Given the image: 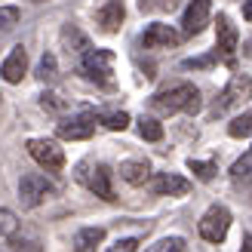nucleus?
Masks as SVG:
<instances>
[{
  "mask_svg": "<svg viewBox=\"0 0 252 252\" xmlns=\"http://www.w3.org/2000/svg\"><path fill=\"white\" fill-rule=\"evenodd\" d=\"M151 108L157 114H179V111L197 114L200 111V90L194 83H175V86H169V90H163L151 98Z\"/></svg>",
  "mask_w": 252,
  "mask_h": 252,
  "instance_id": "nucleus-1",
  "label": "nucleus"
},
{
  "mask_svg": "<svg viewBox=\"0 0 252 252\" xmlns=\"http://www.w3.org/2000/svg\"><path fill=\"white\" fill-rule=\"evenodd\" d=\"M249 98H252V77H246V74H234V77L228 80V86L221 90V95L212 102L209 117H221V114H228L231 108H243Z\"/></svg>",
  "mask_w": 252,
  "mask_h": 252,
  "instance_id": "nucleus-2",
  "label": "nucleus"
},
{
  "mask_svg": "<svg viewBox=\"0 0 252 252\" xmlns=\"http://www.w3.org/2000/svg\"><path fill=\"white\" fill-rule=\"evenodd\" d=\"M74 179H77L80 185H86L95 197L102 200H114V188H111V169L105 166V163H95V160H80L77 169H74Z\"/></svg>",
  "mask_w": 252,
  "mask_h": 252,
  "instance_id": "nucleus-3",
  "label": "nucleus"
},
{
  "mask_svg": "<svg viewBox=\"0 0 252 252\" xmlns=\"http://www.w3.org/2000/svg\"><path fill=\"white\" fill-rule=\"evenodd\" d=\"M49 197H56V185L46 179V175L40 172H28V175H22V182H19V200H22V206H40L46 203Z\"/></svg>",
  "mask_w": 252,
  "mask_h": 252,
  "instance_id": "nucleus-4",
  "label": "nucleus"
},
{
  "mask_svg": "<svg viewBox=\"0 0 252 252\" xmlns=\"http://www.w3.org/2000/svg\"><path fill=\"white\" fill-rule=\"evenodd\" d=\"M28 154L37 166H43L49 172H59L65 166V148H62L56 138H28Z\"/></svg>",
  "mask_w": 252,
  "mask_h": 252,
  "instance_id": "nucleus-5",
  "label": "nucleus"
},
{
  "mask_svg": "<svg viewBox=\"0 0 252 252\" xmlns=\"http://www.w3.org/2000/svg\"><path fill=\"white\" fill-rule=\"evenodd\" d=\"M80 68L90 80L102 83V86L114 83V77H111V74H114V53H111V49H90V53H83Z\"/></svg>",
  "mask_w": 252,
  "mask_h": 252,
  "instance_id": "nucleus-6",
  "label": "nucleus"
},
{
  "mask_svg": "<svg viewBox=\"0 0 252 252\" xmlns=\"http://www.w3.org/2000/svg\"><path fill=\"white\" fill-rule=\"evenodd\" d=\"M228 228H231V212L228 206H209L203 212V219H200V237H203L206 243H221L224 237H228Z\"/></svg>",
  "mask_w": 252,
  "mask_h": 252,
  "instance_id": "nucleus-7",
  "label": "nucleus"
},
{
  "mask_svg": "<svg viewBox=\"0 0 252 252\" xmlns=\"http://www.w3.org/2000/svg\"><path fill=\"white\" fill-rule=\"evenodd\" d=\"M237 46H240V34L231 25V19L224 12H219V19H216V56L221 62H228V65H234Z\"/></svg>",
  "mask_w": 252,
  "mask_h": 252,
  "instance_id": "nucleus-8",
  "label": "nucleus"
},
{
  "mask_svg": "<svg viewBox=\"0 0 252 252\" xmlns=\"http://www.w3.org/2000/svg\"><path fill=\"white\" fill-rule=\"evenodd\" d=\"M151 191L157 197H185L191 191V182L182 179V175H175V172H157L154 179H151Z\"/></svg>",
  "mask_w": 252,
  "mask_h": 252,
  "instance_id": "nucleus-9",
  "label": "nucleus"
},
{
  "mask_svg": "<svg viewBox=\"0 0 252 252\" xmlns=\"http://www.w3.org/2000/svg\"><path fill=\"white\" fill-rule=\"evenodd\" d=\"M209 12H212V0H191L188 9H185V19H182L185 34L194 37V34L203 31L206 25H209Z\"/></svg>",
  "mask_w": 252,
  "mask_h": 252,
  "instance_id": "nucleus-10",
  "label": "nucleus"
},
{
  "mask_svg": "<svg viewBox=\"0 0 252 252\" xmlns=\"http://www.w3.org/2000/svg\"><path fill=\"white\" fill-rule=\"evenodd\" d=\"M25 74H28V53H25V46H12L0 65V77L6 83H22Z\"/></svg>",
  "mask_w": 252,
  "mask_h": 252,
  "instance_id": "nucleus-11",
  "label": "nucleus"
},
{
  "mask_svg": "<svg viewBox=\"0 0 252 252\" xmlns=\"http://www.w3.org/2000/svg\"><path fill=\"white\" fill-rule=\"evenodd\" d=\"M142 43L148 49H157V46H179L182 43V34L169 28V25H163V22H154V25H148L145 34H142Z\"/></svg>",
  "mask_w": 252,
  "mask_h": 252,
  "instance_id": "nucleus-12",
  "label": "nucleus"
},
{
  "mask_svg": "<svg viewBox=\"0 0 252 252\" xmlns=\"http://www.w3.org/2000/svg\"><path fill=\"white\" fill-rule=\"evenodd\" d=\"M56 132L65 142H80V138H90L95 132V120L93 117H68L56 126Z\"/></svg>",
  "mask_w": 252,
  "mask_h": 252,
  "instance_id": "nucleus-13",
  "label": "nucleus"
},
{
  "mask_svg": "<svg viewBox=\"0 0 252 252\" xmlns=\"http://www.w3.org/2000/svg\"><path fill=\"white\" fill-rule=\"evenodd\" d=\"M123 16H126L123 0H108V3L95 12V22H98V28H102L105 34H117L120 25H123Z\"/></svg>",
  "mask_w": 252,
  "mask_h": 252,
  "instance_id": "nucleus-14",
  "label": "nucleus"
},
{
  "mask_svg": "<svg viewBox=\"0 0 252 252\" xmlns=\"http://www.w3.org/2000/svg\"><path fill=\"white\" fill-rule=\"evenodd\" d=\"M151 175V163L148 160H123L120 163V179L129 185H145Z\"/></svg>",
  "mask_w": 252,
  "mask_h": 252,
  "instance_id": "nucleus-15",
  "label": "nucleus"
},
{
  "mask_svg": "<svg viewBox=\"0 0 252 252\" xmlns=\"http://www.w3.org/2000/svg\"><path fill=\"white\" fill-rule=\"evenodd\" d=\"M105 240V228H80L74 234V252H95Z\"/></svg>",
  "mask_w": 252,
  "mask_h": 252,
  "instance_id": "nucleus-16",
  "label": "nucleus"
},
{
  "mask_svg": "<svg viewBox=\"0 0 252 252\" xmlns=\"http://www.w3.org/2000/svg\"><path fill=\"white\" fill-rule=\"evenodd\" d=\"M62 43L74 46V53H90V40H86L83 31H77V25H65L62 28Z\"/></svg>",
  "mask_w": 252,
  "mask_h": 252,
  "instance_id": "nucleus-17",
  "label": "nucleus"
},
{
  "mask_svg": "<svg viewBox=\"0 0 252 252\" xmlns=\"http://www.w3.org/2000/svg\"><path fill=\"white\" fill-rule=\"evenodd\" d=\"M188 169H191V172L197 175L200 182H209L212 175L219 172V166H216V160H194V157L188 160Z\"/></svg>",
  "mask_w": 252,
  "mask_h": 252,
  "instance_id": "nucleus-18",
  "label": "nucleus"
},
{
  "mask_svg": "<svg viewBox=\"0 0 252 252\" xmlns=\"http://www.w3.org/2000/svg\"><path fill=\"white\" fill-rule=\"evenodd\" d=\"M138 135H142L145 142H160V138H163V126L154 117H142V120H138Z\"/></svg>",
  "mask_w": 252,
  "mask_h": 252,
  "instance_id": "nucleus-19",
  "label": "nucleus"
},
{
  "mask_svg": "<svg viewBox=\"0 0 252 252\" xmlns=\"http://www.w3.org/2000/svg\"><path fill=\"white\" fill-rule=\"evenodd\" d=\"M56 74H59V68H56V56H53V53H43L40 65H37V77H40L43 83H53Z\"/></svg>",
  "mask_w": 252,
  "mask_h": 252,
  "instance_id": "nucleus-20",
  "label": "nucleus"
},
{
  "mask_svg": "<svg viewBox=\"0 0 252 252\" xmlns=\"http://www.w3.org/2000/svg\"><path fill=\"white\" fill-rule=\"evenodd\" d=\"M98 120H102V126H105V129H114V132H123L126 126H129V114H126V111H114V114H102Z\"/></svg>",
  "mask_w": 252,
  "mask_h": 252,
  "instance_id": "nucleus-21",
  "label": "nucleus"
},
{
  "mask_svg": "<svg viewBox=\"0 0 252 252\" xmlns=\"http://www.w3.org/2000/svg\"><path fill=\"white\" fill-rule=\"evenodd\" d=\"M185 249V240L182 237H160L157 243H151L145 252H182Z\"/></svg>",
  "mask_w": 252,
  "mask_h": 252,
  "instance_id": "nucleus-22",
  "label": "nucleus"
},
{
  "mask_svg": "<svg viewBox=\"0 0 252 252\" xmlns=\"http://www.w3.org/2000/svg\"><path fill=\"white\" fill-rule=\"evenodd\" d=\"M175 6H179V0H138L142 12H172Z\"/></svg>",
  "mask_w": 252,
  "mask_h": 252,
  "instance_id": "nucleus-23",
  "label": "nucleus"
},
{
  "mask_svg": "<svg viewBox=\"0 0 252 252\" xmlns=\"http://www.w3.org/2000/svg\"><path fill=\"white\" fill-rule=\"evenodd\" d=\"M40 105H43L46 111H56V114L68 108V102H65V98H62L59 93H43V95H40Z\"/></svg>",
  "mask_w": 252,
  "mask_h": 252,
  "instance_id": "nucleus-24",
  "label": "nucleus"
},
{
  "mask_svg": "<svg viewBox=\"0 0 252 252\" xmlns=\"http://www.w3.org/2000/svg\"><path fill=\"white\" fill-rule=\"evenodd\" d=\"M16 216H12V212L9 209H3V206H0V240H3V237H9L12 231H16Z\"/></svg>",
  "mask_w": 252,
  "mask_h": 252,
  "instance_id": "nucleus-25",
  "label": "nucleus"
},
{
  "mask_svg": "<svg viewBox=\"0 0 252 252\" xmlns=\"http://www.w3.org/2000/svg\"><path fill=\"white\" fill-rule=\"evenodd\" d=\"M22 12L16 6H0V28H12V25L19 22Z\"/></svg>",
  "mask_w": 252,
  "mask_h": 252,
  "instance_id": "nucleus-26",
  "label": "nucleus"
},
{
  "mask_svg": "<svg viewBox=\"0 0 252 252\" xmlns=\"http://www.w3.org/2000/svg\"><path fill=\"white\" fill-rule=\"evenodd\" d=\"M219 62V56L216 53H209V56H200V59H188V62H182V68H212Z\"/></svg>",
  "mask_w": 252,
  "mask_h": 252,
  "instance_id": "nucleus-27",
  "label": "nucleus"
},
{
  "mask_svg": "<svg viewBox=\"0 0 252 252\" xmlns=\"http://www.w3.org/2000/svg\"><path fill=\"white\" fill-rule=\"evenodd\" d=\"M108 252H138V237H123V240H117Z\"/></svg>",
  "mask_w": 252,
  "mask_h": 252,
  "instance_id": "nucleus-28",
  "label": "nucleus"
},
{
  "mask_svg": "<svg viewBox=\"0 0 252 252\" xmlns=\"http://www.w3.org/2000/svg\"><path fill=\"white\" fill-rule=\"evenodd\" d=\"M243 19L252 25V0H243Z\"/></svg>",
  "mask_w": 252,
  "mask_h": 252,
  "instance_id": "nucleus-29",
  "label": "nucleus"
},
{
  "mask_svg": "<svg viewBox=\"0 0 252 252\" xmlns=\"http://www.w3.org/2000/svg\"><path fill=\"white\" fill-rule=\"evenodd\" d=\"M240 252H252V234L243 237V249H240Z\"/></svg>",
  "mask_w": 252,
  "mask_h": 252,
  "instance_id": "nucleus-30",
  "label": "nucleus"
},
{
  "mask_svg": "<svg viewBox=\"0 0 252 252\" xmlns=\"http://www.w3.org/2000/svg\"><path fill=\"white\" fill-rule=\"evenodd\" d=\"M246 117H249V123H252V111H249V114H246Z\"/></svg>",
  "mask_w": 252,
  "mask_h": 252,
  "instance_id": "nucleus-31",
  "label": "nucleus"
},
{
  "mask_svg": "<svg viewBox=\"0 0 252 252\" xmlns=\"http://www.w3.org/2000/svg\"><path fill=\"white\" fill-rule=\"evenodd\" d=\"M249 49H252V40H249Z\"/></svg>",
  "mask_w": 252,
  "mask_h": 252,
  "instance_id": "nucleus-32",
  "label": "nucleus"
}]
</instances>
